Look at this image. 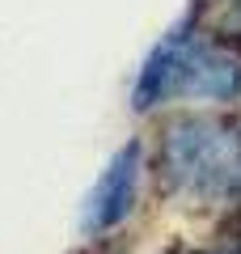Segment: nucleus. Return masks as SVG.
Wrapping results in <instances>:
<instances>
[{"instance_id":"1","label":"nucleus","mask_w":241,"mask_h":254,"mask_svg":"<svg viewBox=\"0 0 241 254\" xmlns=\"http://www.w3.org/2000/svg\"><path fill=\"white\" fill-rule=\"evenodd\" d=\"M157 178L165 190L203 203L241 199V127L229 119L186 115L157 140Z\"/></svg>"},{"instance_id":"2","label":"nucleus","mask_w":241,"mask_h":254,"mask_svg":"<svg viewBox=\"0 0 241 254\" xmlns=\"http://www.w3.org/2000/svg\"><path fill=\"white\" fill-rule=\"evenodd\" d=\"M174 98H203V102L241 98V60L212 34H203L195 21L174 26L152 47L131 89L135 110L165 106Z\"/></svg>"},{"instance_id":"3","label":"nucleus","mask_w":241,"mask_h":254,"mask_svg":"<svg viewBox=\"0 0 241 254\" xmlns=\"http://www.w3.org/2000/svg\"><path fill=\"white\" fill-rule=\"evenodd\" d=\"M135 190H140V144L119 148V157L106 165L98 187L89 190L85 212H80V229L85 233H106V229L123 225L135 212Z\"/></svg>"}]
</instances>
